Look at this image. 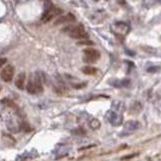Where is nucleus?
<instances>
[{
    "instance_id": "f257e3e1",
    "label": "nucleus",
    "mask_w": 161,
    "mask_h": 161,
    "mask_svg": "<svg viewBox=\"0 0 161 161\" xmlns=\"http://www.w3.org/2000/svg\"><path fill=\"white\" fill-rule=\"evenodd\" d=\"M26 90L29 94L32 95H38L43 92V84H41V79L39 78L38 75H33L30 76V79L28 80Z\"/></svg>"
},
{
    "instance_id": "f03ea898",
    "label": "nucleus",
    "mask_w": 161,
    "mask_h": 161,
    "mask_svg": "<svg viewBox=\"0 0 161 161\" xmlns=\"http://www.w3.org/2000/svg\"><path fill=\"white\" fill-rule=\"evenodd\" d=\"M65 31L69 34L72 38L75 39H86L88 38V33L85 30L83 25H70L65 28Z\"/></svg>"
},
{
    "instance_id": "7ed1b4c3",
    "label": "nucleus",
    "mask_w": 161,
    "mask_h": 161,
    "mask_svg": "<svg viewBox=\"0 0 161 161\" xmlns=\"http://www.w3.org/2000/svg\"><path fill=\"white\" fill-rule=\"evenodd\" d=\"M84 62L88 63V64H94V63L98 62L101 57V53L98 49H86L84 51Z\"/></svg>"
},
{
    "instance_id": "20e7f679",
    "label": "nucleus",
    "mask_w": 161,
    "mask_h": 161,
    "mask_svg": "<svg viewBox=\"0 0 161 161\" xmlns=\"http://www.w3.org/2000/svg\"><path fill=\"white\" fill-rule=\"evenodd\" d=\"M106 119L109 123L113 126H119L122 124V121H123V116L119 113H117L116 111L113 109V110H109L106 113Z\"/></svg>"
},
{
    "instance_id": "39448f33",
    "label": "nucleus",
    "mask_w": 161,
    "mask_h": 161,
    "mask_svg": "<svg viewBox=\"0 0 161 161\" xmlns=\"http://www.w3.org/2000/svg\"><path fill=\"white\" fill-rule=\"evenodd\" d=\"M62 13H63V11L59 8H57V7H55V6H51L47 9H45L43 14L41 15V21L49 22V21H51L55 16H59V15H61Z\"/></svg>"
},
{
    "instance_id": "423d86ee",
    "label": "nucleus",
    "mask_w": 161,
    "mask_h": 161,
    "mask_svg": "<svg viewBox=\"0 0 161 161\" xmlns=\"http://www.w3.org/2000/svg\"><path fill=\"white\" fill-rule=\"evenodd\" d=\"M14 77V68L12 65H6L1 70V79L4 82H10Z\"/></svg>"
},
{
    "instance_id": "0eeeda50",
    "label": "nucleus",
    "mask_w": 161,
    "mask_h": 161,
    "mask_svg": "<svg viewBox=\"0 0 161 161\" xmlns=\"http://www.w3.org/2000/svg\"><path fill=\"white\" fill-rule=\"evenodd\" d=\"M74 21H76L75 15L72 14V13H68V14L64 15V16L57 17L55 24H63V23H67V22H74Z\"/></svg>"
},
{
    "instance_id": "6e6552de",
    "label": "nucleus",
    "mask_w": 161,
    "mask_h": 161,
    "mask_svg": "<svg viewBox=\"0 0 161 161\" xmlns=\"http://www.w3.org/2000/svg\"><path fill=\"white\" fill-rule=\"evenodd\" d=\"M24 84H25V73H20L15 79V86L19 90H23Z\"/></svg>"
},
{
    "instance_id": "1a4fd4ad",
    "label": "nucleus",
    "mask_w": 161,
    "mask_h": 161,
    "mask_svg": "<svg viewBox=\"0 0 161 161\" xmlns=\"http://www.w3.org/2000/svg\"><path fill=\"white\" fill-rule=\"evenodd\" d=\"M140 127H141V125L138 121H128L124 125L126 131H135V130L139 129Z\"/></svg>"
},
{
    "instance_id": "9d476101",
    "label": "nucleus",
    "mask_w": 161,
    "mask_h": 161,
    "mask_svg": "<svg viewBox=\"0 0 161 161\" xmlns=\"http://www.w3.org/2000/svg\"><path fill=\"white\" fill-rule=\"evenodd\" d=\"M82 72L85 75H88V76H94V75L97 74V69L91 66H86L84 68H82Z\"/></svg>"
},
{
    "instance_id": "9b49d317",
    "label": "nucleus",
    "mask_w": 161,
    "mask_h": 161,
    "mask_svg": "<svg viewBox=\"0 0 161 161\" xmlns=\"http://www.w3.org/2000/svg\"><path fill=\"white\" fill-rule=\"evenodd\" d=\"M141 110H142V105L139 102H134L133 104L131 105V107H130V112H131L132 114H137V113H139Z\"/></svg>"
},
{
    "instance_id": "f8f14e48",
    "label": "nucleus",
    "mask_w": 161,
    "mask_h": 161,
    "mask_svg": "<svg viewBox=\"0 0 161 161\" xmlns=\"http://www.w3.org/2000/svg\"><path fill=\"white\" fill-rule=\"evenodd\" d=\"M89 126L93 130H97L101 127V123H100V121L98 120V119H92L89 122Z\"/></svg>"
},
{
    "instance_id": "ddd939ff",
    "label": "nucleus",
    "mask_w": 161,
    "mask_h": 161,
    "mask_svg": "<svg viewBox=\"0 0 161 161\" xmlns=\"http://www.w3.org/2000/svg\"><path fill=\"white\" fill-rule=\"evenodd\" d=\"M111 85L115 86V87H124V86L129 85V80H117V83L111 82Z\"/></svg>"
},
{
    "instance_id": "4468645a",
    "label": "nucleus",
    "mask_w": 161,
    "mask_h": 161,
    "mask_svg": "<svg viewBox=\"0 0 161 161\" xmlns=\"http://www.w3.org/2000/svg\"><path fill=\"white\" fill-rule=\"evenodd\" d=\"M78 45H93V41H91V40H83V41H79Z\"/></svg>"
},
{
    "instance_id": "2eb2a0df",
    "label": "nucleus",
    "mask_w": 161,
    "mask_h": 161,
    "mask_svg": "<svg viewBox=\"0 0 161 161\" xmlns=\"http://www.w3.org/2000/svg\"><path fill=\"white\" fill-rule=\"evenodd\" d=\"M77 131H73L74 133L76 134H85V130L83 129V128H78V129H76Z\"/></svg>"
},
{
    "instance_id": "dca6fc26",
    "label": "nucleus",
    "mask_w": 161,
    "mask_h": 161,
    "mask_svg": "<svg viewBox=\"0 0 161 161\" xmlns=\"http://www.w3.org/2000/svg\"><path fill=\"white\" fill-rule=\"evenodd\" d=\"M135 156V154H132V155H130V156H124V157H122L121 159H131L132 157H134Z\"/></svg>"
},
{
    "instance_id": "f3484780",
    "label": "nucleus",
    "mask_w": 161,
    "mask_h": 161,
    "mask_svg": "<svg viewBox=\"0 0 161 161\" xmlns=\"http://www.w3.org/2000/svg\"><path fill=\"white\" fill-rule=\"evenodd\" d=\"M4 63H5V59H1V66H3V65H4Z\"/></svg>"
},
{
    "instance_id": "a211bd4d",
    "label": "nucleus",
    "mask_w": 161,
    "mask_h": 161,
    "mask_svg": "<svg viewBox=\"0 0 161 161\" xmlns=\"http://www.w3.org/2000/svg\"><path fill=\"white\" fill-rule=\"evenodd\" d=\"M94 1H96V2H97V1H99V0H94Z\"/></svg>"
}]
</instances>
